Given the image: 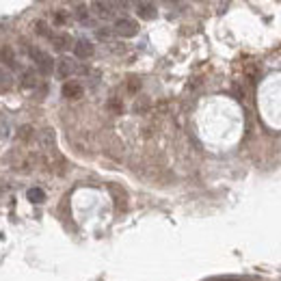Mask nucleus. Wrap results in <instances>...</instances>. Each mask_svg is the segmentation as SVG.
I'll list each match as a JSON object with an SVG mask.
<instances>
[{
	"label": "nucleus",
	"instance_id": "nucleus-1",
	"mask_svg": "<svg viewBox=\"0 0 281 281\" xmlns=\"http://www.w3.org/2000/svg\"><path fill=\"white\" fill-rule=\"evenodd\" d=\"M28 54H30V59H33L35 67L42 71L44 76H48V74H52V71H54V59L48 52H44L42 48H28Z\"/></svg>",
	"mask_w": 281,
	"mask_h": 281
},
{
	"label": "nucleus",
	"instance_id": "nucleus-2",
	"mask_svg": "<svg viewBox=\"0 0 281 281\" xmlns=\"http://www.w3.org/2000/svg\"><path fill=\"white\" fill-rule=\"evenodd\" d=\"M112 30L119 35V37H134L136 33H139V24H136L134 20L130 18H122V20H117L115 22V26H112Z\"/></svg>",
	"mask_w": 281,
	"mask_h": 281
},
{
	"label": "nucleus",
	"instance_id": "nucleus-3",
	"mask_svg": "<svg viewBox=\"0 0 281 281\" xmlns=\"http://www.w3.org/2000/svg\"><path fill=\"white\" fill-rule=\"evenodd\" d=\"M95 52V48L91 42H87V39H78V42L74 44V54H76V59L80 61H87V59H91Z\"/></svg>",
	"mask_w": 281,
	"mask_h": 281
},
{
	"label": "nucleus",
	"instance_id": "nucleus-4",
	"mask_svg": "<svg viewBox=\"0 0 281 281\" xmlns=\"http://www.w3.org/2000/svg\"><path fill=\"white\" fill-rule=\"evenodd\" d=\"M50 42L54 46V50H61V52L69 50V48H74V44H76L74 39H71V35H67V33H54L50 37Z\"/></svg>",
	"mask_w": 281,
	"mask_h": 281
},
{
	"label": "nucleus",
	"instance_id": "nucleus-5",
	"mask_svg": "<svg viewBox=\"0 0 281 281\" xmlns=\"http://www.w3.org/2000/svg\"><path fill=\"white\" fill-rule=\"evenodd\" d=\"M61 93L65 100H78V98H83V85L76 83V80H67V83L63 85Z\"/></svg>",
	"mask_w": 281,
	"mask_h": 281
},
{
	"label": "nucleus",
	"instance_id": "nucleus-6",
	"mask_svg": "<svg viewBox=\"0 0 281 281\" xmlns=\"http://www.w3.org/2000/svg\"><path fill=\"white\" fill-rule=\"evenodd\" d=\"M78 71V65L71 59H61L59 61V65H56V74H59V78H69V76H74Z\"/></svg>",
	"mask_w": 281,
	"mask_h": 281
},
{
	"label": "nucleus",
	"instance_id": "nucleus-7",
	"mask_svg": "<svg viewBox=\"0 0 281 281\" xmlns=\"http://www.w3.org/2000/svg\"><path fill=\"white\" fill-rule=\"evenodd\" d=\"M136 13H139V18H143V20H154L158 15V9H156V5H151V3H136Z\"/></svg>",
	"mask_w": 281,
	"mask_h": 281
},
{
	"label": "nucleus",
	"instance_id": "nucleus-8",
	"mask_svg": "<svg viewBox=\"0 0 281 281\" xmlns=\"http://www.w3.org/2000/svg\"><path fill=\"white\" fill-rule=\"evenodd\" d=\"M37 71L35 69H24L22 76H20V87L22 89H35L37 87Z\"/></svg>",
	"mask_w": 281,
	"mask_h": 281
},
{
	"label": "nucleus",
	"instance_id": "nucleus-9",
	"mask_svg": "<svg viewBox=\"0 0 281 281\" xmlns=\"http://www.w3.org/2000/svg\"><path fill=\"white\" fill-rule=\"evenodd\" d=\"M91 9L95 11V15H100L102 20H108V18H112V9H115V5H110V3H93L91 5Z\"/></svg>",
	"mask_w": 281,
	"mask_h": 281
},
{
	"label": "nucleus",
	"instance_id": "nucleus-10",
	"mask_svg": "<svg viewBox=\"0 0 281 281\" xmlns=\"http://www.w3.org/2000/svg\"><path fill=\"white\" fill-rule=\"evenodd\" d=\"M110 192H112V195H115V206L119 208V210H126V202H128V197H126V192L122 190V188H119V186H110Z\"/></svg>",
	"mask_w": 281,
	"mask_h": 281
},
{
	"label": "nucleus",
	"instance_id": "nucleus-11",
	"mask_svg": "<svg viewBox=\"0 0 281 281\" xmlns=\"http://www.w3.org/2000/svg\"><path fill=\"white\" fill-rule=\"evenodd\" d=\"M13 87V76L7 69L0 67V93H7Z\"/></svg>",
	"mask_w": 281,
	"mask_h": 281
},
{
	"label": "nucleus",
	"instance_id": "nucleus-12",
	"mask_svg": "<svg viewBox=\"0 0 281 281\" xmlns=\"http://www.w3.org/2000/svg\"><path fill=\"white\" fill-rule=\"evenodd\" d=\"M0 61L9 63L11 67H15V54H13V48L11 46H3V48H0Z\"/></svg>",
	"mask_w": 281,
	"mask_h": 281
},
{
	"label": "nucleus",
	"instance_id": "nucleus-13",
	"mask_svg": "<svg viewBox=\"0 0 281 281\" xmlns=\"http://www.w3.org/2000/svg\"><path fill=\"white\" fill-rule=\"evenodd\" d=\"M26 195H28V202H33V204H42L46 199V192L42 188H30Z\"/></svg>",
	"mask_w": 281,
	"mask_h": 281
},
{
	"label": "nucleus",
	"instance_id": "nucleus-14",
	"mask_svg": "<svg viewBox=\"0 0 281 281\" xmlns=\"http://www.w3.org/2000/svg\"><path fill=\"white\" fill-rule=\"evenodd\" d=\"M35 33H37L39 37H48V39H50V37L54 35L52 30H50V26H48L46 22H35Z\"/></svg>",
	"mask_w": 281,
	"mask_h": 281
},
{
	"label": "nucleus",
	"instance_id": "nucleus-15",
	"mask_svg": "<svg viewBox=\"0 0 281 281\" xmlns=\"http://www.w3.org/2000/svg\"><path fill=\"white\" fill-rule=\"evenodd\" d=\"M54 22L59 24V26H65V24L69 22V15H67V11H63V9L54 11Z\"/></svg>",
	"mask_w": 281,
	"mask_h": 281
},
{
	"label": "nucleus",
	"instance_id": "nucleus-16",
	"mask_svg": "<svg viewBox=\"0 0 281 281\" xmlns=\"http://www.w3.org/2000/svg\"><path fill=\"white\" fill-rule=\"evenodd\" d=\"M76 18H78L80 22H85L87 18H89V11H87L85 5H78V7H76Z\"/></svg>",
	"mask_w": 281,
	"mask_h": 281
},
{
	"label": "nucleus",
	"instance_id": "nucleus-17",
	"mask_svg": "<svg viewBox=\"0 0 281 281\" xmlns=\"http://www.w3.org/2000/svg\"><path fill=\"white\" fill-rule=\"evenodd\" d=\"M139 87H141V83L136 78H130V85H128V89L130 91H139Z\"/></svg>",
	"mask_w": 281,
	"mask_h": 281
},
{
	"label": "nucleus",
	"instance_id": "nucleus-18",
	"mask_svg": "<svg viewBox=\"0 0 281 281\" xmlns=\"http://www.w3.org/2000/svg\"><path fill=\"white\" fill-rule=\"evenodd\" d=\"M108 106L115 108V110H122V102H119V100H112V102H108Z\"/></svg>",
	"mask_w": 281,
	"mask_h": 281
}]
</instances>
